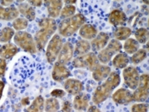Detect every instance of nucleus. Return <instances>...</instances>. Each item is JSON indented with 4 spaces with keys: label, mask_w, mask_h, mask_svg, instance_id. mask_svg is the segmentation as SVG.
<instances>
[{
    "label": "nucleus",
    "mask_w": 149,
    "mask_h": 112,
    "mask_svg": "<svg viewBox=\"0 0 149 112\" xmlns=\"http://www.w3.org/2000/svg\"><path fill=\"white\" fill-rule=\"evenodd\" d=\"M14 43L26 52L35 54L38 51L34 38L26 31H17L14 35Z\"/></svg>",
    "instance_id": "4"
},
{
    "label": "nucleus",
    "mask_w": 149,
    "mask_h": 112,
    "mask_svg": "<svg viewBox=\"0 0 149 112\" xmlns=\"http://www.w3.org/2000/svg\"><path fill=\"white\" fill-rule=\"evenodd\" d=\"M77 0H63V3H65L66 4H76Z\"/></svg>",
    "instance_id": "43"
},
{
    "label": "nucleus",
    "mask_w": 149,
    "mask_h": 112,
    "mask_svg": "<svg viewBox=\"0 0 149 112\" xmlns=\"http://www.w3.org/2000/svg\"><path fill=\"white\" fill-rule=\"evenodd\" d=\"M13 3H14V0H0V4L5 7L10 6Z\"/></svg>",
    "instance_id": "40"
},
{
    "label": "nucleus",
    "mask_w": 149,
    "mask_h": 112,
    "mask_svg": "<svg viewBox=\"0 0 149 112\" xmlns=\"http://www.w3.org/2000/svg\"><path fill=\"white\" fill-rule=\"evenodd\" d=\"M91 40L92 41L91 43V50H93L94 52H95V51H101L107 45V43L110 40V36L106 32H101L96 34V36Z\"/></svg>",
    "instance_id": "16"
},
{
    "label": "nucleus",
    "mask_w": 149,
    "mask_h": 112,
    "mask_svg": "<svg viewBox=\"0 0 149 112\" xmlns=\"http://www.w3.org/2000/svg\"><path fill=\"white\" fill-rule=\"evenodd\" d=\"M135 38L139 44L146 45L148 43V30L146 27H140L135 33Z\"/></svg>",
    "instance_id": "31"
},
{
    "label": "nucleus",
    "mask_w": 149,
    "mask_h": 112,
    "mask_svg": "<svg viewBox=\"0 0 149 112\" xmlns=\"http://www.w3.org/2000/svg\"><path fill=\"white\" fill-rule=\"evenodd\" d=\"M149 77L148 74L140 75L136 88L132 92L134 102H146L149 95Z\"/></svg>",
    "instance_id": "8"
},
{
    "label": "nucleus",
    "mask_w": 149,
    "mask_h": 112,
    "mask_svg": "<svg viewBox=\"0 0 149 112\" xmlns=\"http://www.w3.org/2000/svg\"><path fill=\"white\" fill-rule=\"evenodd\" d=\"M73 110L77 111H85L90 106V96L83 92L75 95L72 102Z\"/></svg>",
    "instance_id": "15"
},
{
    "label": "nucleus",
    "mask_w": 149,
    "mask_h": 112,
    "mask_svg": "<svg viewBox=\"0 0 149 112\" xmlns=\"http://www.w3.org/2000/svg\"><path fill=\"white\" fill-rule=\"evenodd\" d=\"M20 13L18 9L15 6H3L0 4V20L4 22L14 21L19 16Z\"/></svg>",
    "instance_id": "17"
},
{
    "label": "nucleus",
    "mask_w": 149,
    "mask_h": 112,
    "mask_svg": "<svg viewBox=\"0 0 149 112\" xmlns=\"http://www.w3.org/2000/svg\"><path fill=\"white\" fill-rule=\"evenodd\" d=\"M131 34H132L131 28L125 27V26H119V27H116V29L113 33V36L117 40L124 41L127 39H129Z\"/></svg>",
    "instance_id": "25"
},
{
    "label": "nucleus",
    "mask_w": 149,
    "mask_h": 112,
    "mask_svg": "<svg viewBox=\"0 0 149 112\" xmlns=\"http://www.w3.org/2000/svg\"><path fill=\"white\" fill-rule=\"evenodd\" d=\"M67 92L63 89H54L53 91H51L50 95L51 97L56 98V99H63L66 96Z\"/></svg>",
    "instance_id": "35"
},
{
    "label": "nucleus",
    "mask_w": 149,
    "mask_h": 112,
    "mask_svg": "<svg viewBox=\"0 0 149 112\" xmlns=\"http://www.w3.org/2000/svg\"><path fill=\"white\" fill-rule=\"evenodd\" d=\"M45 99L43 96H38L26 110L28 112H41L45 111Z\"/></svg>",
    "instance_id": "26"
},
{
    "label": "nucleus",
    "mask_w": 149,
    "mask_h": 112,
    "mask_svg": "<svg viewBox=\"0 0 149 112\" xmlns=\"http://www.w3.org/2000/svg\"><path fill=\"white\" fill-rule=\"evenodd\" d=\"M113 66L117 69H123L130 63V57L125 52H118L112 59Z\"/></svg>",
    "instance_id": "23"
},
{
    "label": "nucleus",
    "mask_w": 149,
    "mask_h": 112,
    "mask_svg": "<svg viewBox=\"0 0 149 112\" xmlns=\"http://www.w3.org/2000/svg\"><path fill=\"white\" fill-rule=\"evenodd\" d=\"M112 99L115 104L119 105H129L134 102L132 92L126 88H119L116 90L111 95Z\"/></svg>",
    "instance_id": "10"
},
{
    "label": "nucleus",
    "mask_w": 149,
    "mask_h": 112,
    "mask_svg": "<svg viewBox=\"0 0 149 112\" xmlns=\"http://www.w3.org/2000/svg\"><path fill=\"white\" fill-rule=\"evenodd\" d=\"M38 30L34 35V40L38 51L45 50L51 37L57 30V23L54 18L45 17L38 21Z\"/></svg>",
    "instance_id": "2"
},
{
    "label": "nucleus",
    "mask_w": 149,
    "mask_h": 112,
    "mask_svg": "<svg viewBox=\"0 0 149 112\" xmlns=\"http://www.w3.org/2000/svg\"><path fill=\"white\" fill-rule=\"evenodd\" d=\"M18 11L22 15L24 18H26L28 22H33L36 18V11L34 7L30 5L28 3H21L17 6Z\"/></svg>",
    "instance_id": "21"
},
{
    "label": "nucleus",
    "mask_w": 149,
    "mask_h": 112,
    "mask_svg": "<svg viewBox=\"0 0 149 112\" xmlns=\"http://www.w3.org/2000/svg\"><path fill=\"white\" fill-rule=\"evenodd\" d=\"M25 0H16V2H18L19 4H21V3H23Z\"/></svg>",
    "instance_id": "45"
},
{
    "label": "nucleus",
    "mask_w": 149,
    "mask_h": 112,
    "mask_svg": "<svg viewBox=\"0 0 149 112\" xmlns=\"http://www.w3.org/2000/svg\"><path fill=\"white\" fill-rule=\"evenodd\" d=\"M132 112H148V104L145 102H138L137 104H134L131 106Z\"/></svg>",
    "instance_id": "34"
},
{
    "label": "nucleus",
    "mask_w": 149,
    "mask_h": 112,
    "mask_svg": "<svg viewBox=\"0 0 149 112\" xmlns=\"http://www.w3.org/2000/svg\"><path fill=\"white\" fill-rule=\"evenodd\" d=\"M121 77L118 72H111L110 75L100 84L93 93L92 102L94 104H101L111 97L114 90L120 85Z\"/></svg>",
    "instance_id": "1"
},
{
    "label": "nucleus",
    "mask_w": 149,
    "mask_h": 112,
    "mask_svg": "<svg viewBox=\"0 0 149 112\" xmlns=\"http://www.w3.org/2000/svg\"><path fill=\"white\" fill-rule=\"evenodd\" d=\"M27 3L33 7H41L44 4V0H27Z\"/></svg>",
    "instance_id": "38"
},
{
    "label": "nucleus",
    "mask_w": 149,
    "mask_h": 112,
    "mask_svg": "<svg viewBox=\"0 0 149 112\" xmlns=\"http://www.w3.org/2000/svg\"><path fill=\"white\" fill-rule=\"evenodd\" d=\"M85 22V16L80 13L75 14L67 19H63L57 27L59 34L64 38L71 37L79 30Z\"/></svg>",
    "instance_id": "3"
},
{
    "label": "nucleus",
    "mask_w": 149,
    "mask_h": 112,
    "mask_svg": "<svg viewBox=\"0 0 149 112\" xmlns=\"http://www.w3.org/2000/svg\"><path fill=\"white\" fill-rule=\"evenodd\" d=\"M7 60L0 57V79L3 78L5 75L6 68H7Z\"/></svg>",
    "instance_id": "36"
},
{
    "label": "nucleus",
    "mask_w": 149,
    "mask_h": 112,
    "mask_svg": "<svg viewBox=\"0 0 149 112\" xmlns=\"http://www.w3.org/2000/svg\"><path fill=\"white\" fill-rule=\"evenodd\" d=\"M15 30L10 27H4L0 30V43H8L14 38Z\"/></svg>",
    "instance_id": "28"
},
{
    "label": "nucleus",
    "mask_w": 149,
    "mask_h": 112,
    "mask_svg": "<svg viewBox=\"0 0 149 112\" xmlns=\"http://www.w3.org/2000/svg\"><path fill=\"white\" fill-rule=\"evenodd\" d=\"M76 13V7L72 4H66L62 9L60 14V18L61 19H67L68 17L72 16Z\"/></svg>",
    "instance_id": "33"
},
{
    "label": "nucleus",
    "mask_w": 149,
    "mask_h": 112,
    "mask_svg": "<svg viewBox=\"0 0 149 112\" xmlns=\"http://www.w3.org/2000/svg\"><path fill=\"white\" fill-rule=\"evenodd\" d=\"M148 56V50L147 49H138L137 51L132 54V56L130 57V61L135 64V65H137V64H140L141 63H142Z\"/></svg>",
    "instance_id": "29"
},
{
    "label": "nucleus",
    "mask_w": 149,
    "mask_h": 112,
    "mask_svg": "<svg viewBox=\"0 0 149 112\" xmlns=\"http://www.w3.org/2000/svg\"><path fill=\"white\" fill-rule=\"evenodd\" d=\"M29 22L24 17H17L12 23V27L15 31H24L27 28Z\"/></svg>",
    "instance_id": "32"
},
{
    "label": "nucleus",
    "mask_w": 149,
    "mask_h": 112,
    "mask_svg": "<svg viewBox=\"0 0 149 112\" xmlns=\"http://www.w3.org/2000/svg\"><path fill=\"white\" fill-rule=\"evenodd\" d=\"M123 69V78L125 84L130 89L135 90L138 86L141 75L139 70L134 66H127Z\"/></svg>",
    "instance_id": "9"
},
{
    "label": "nucleus",
    "mask_w": 149,
    "mask_h": 112,
    "mask_svg": "<svg viewBox=\"0 0 149 112\" xmlns=\"http://www.w3.org/2000/svg\"><path fill=\"white\" fill-rule=\"evenodd\" d=\"M100 62L97 58V55L93 52H88L84 55L77 56L76 58L72 60V66L76 68H86L90 71H92Z\"/></svg>",
    "instance_id": "7"
},
{
    "label": "nucleus",
    "mask_w": 149,
    "mask_h": 112,
    "mask_svg": "<svg viewBox=\"0 0 149 112\" xmlns=\"http://www.w3.org/2000/svg\"><path fill=\"white\" fill-rule=\"evenodd\" d=\"M19 50L20 48L15 43H4L0 47V57L5 60L11 59L13 56H15L19 52Z\"/></svg>",
    "instance_id": "19"
},
{
    "label": "nucleus",
    "mask_w": 149,
    "mask_h": 112,
    "mask_svg": "<svg viewBox=\"0 0 149 112\" xmlns=\"http://www.w3.org/2000/svg\"><path fill=\"white\" fill-rule=\"evenodd\" d=\"M91 72L93 80L97 82H102L110 75L112 70H111V68L107 66V64L100 63Z\"/></svg>",
    "instance_id": "18"
},
{
    "label": "nucleus",
    "mask_w": 149,
    "mask_h": 112,
    "mask_svg": "<svg viewBox=\"0 0 149 112\" xmlns=\"http://www.w3.org/2000/svg\"><path fill=\"white\" fill-rule=\"evenodd\" d=\"M141 1H142V3H143V4H145L146 5H148V3H149L148 0H141Z\"/></svg>",
    "instance_id": "44"
},
{
    "label": "nucleus",
    "mask_w": 149,
    "mask_h": 112,
    "mask_svg": "<svg viewBox=\"0 0 149 112\" xmlns=\"http://www.w3.org/2000/svg\"><path fill=\"white\" fill-rule=\"evenodd\" d=\"M108 21L114 27L124 26L127 22L126 14L120 10H113L109 13Z\"/></svg>",
    "instance_id": "20"
},
{
    "label": "nucleus",
    "mask_w": 149,
    "mask_h": 112,
    "mask_svg": "<svg viewBox=\"0 0 149 112\" xmlns=\"http://www.w3.org/2000/svg\"><path fill=\"white\" fill-rule=\"evenodd\" d=\"M91 50V43L86 39H81L76 42V45L74 47V54L77 56L84 55V54L90 52Z\"/></svg>",
    "instance_id": "24"
},
{
    "label": "nucleus",
    "mask_w": 149,
    "mask_h": 112,
    "mask_svg": "<svg viewBox=\"0 0 149 112\" xmlns=\"http://www.w3.org/2000/svg\"><path fill=\"white\" fill-rule=\"evenodd\" d=\"M79 34L82 39L86 40H91L98 34V31L94 25L84 23L79 28Z\"/></svg>",
    "instance_id": "22"
},
{
    "label": "nucleus",
    "mask_w": 149,
    "mask_h": 112,
    "mask_svg": "<svg viewBox=\"0 0 149 112\" xmlns=\"http://www.w3.org/2000/svg\"><path fill=\"white\" fill-rule=\"evenodd\" d=\"M52 79L56 82H61L72 76V72L65 64L56 62L52 69Z\"/></svg>",
    "instance_id": "12"
},
{
    "label": "nucleus",
    "mask_w": 149,
    "mask_h": 112,
    "mask_svg": "<svg viewBox=\"0 0 149 112\" xmlns=\"http://www.w3.org/2000/svg\"><path fill=\"white\" fill-rule=\"evenodd\" d=\"M61 110V105L58 99L51 97L45 101V111L56 112Z\"/></svg>",
    "instance_id": "30"
},
{
    "label": "nucleus",
    "mask_w": 149,
    "mask_h": 112,
    "mask_svg": "<svg viewBox=\"0 0 149 112\" xmlns=\"http://www.w3.org/2000/svg\"><path fill=\"white\" fill-rule=\"evenodd\" d=\"M4 87H5V84H4V82H3V80H2L0 79V100H1L2 96H3V92Z\"/></svg>",
    "instance_id": "41"
},
{
    "label": "nucleus",
    "mask_w": 149,
    "mask_h": 112,
    "mask_svg": "<svg viewBox=\"0 0 149 112\" xmlns=\"http://www.w3.org/2000/svg\"><path fill=\"white\" fill-rule=\"evenodd\" d=\"M116 1H119V0H116Z\"/></svg>",
    "instance_id": "46"
},
{
    "label": "nucleus",
    "mask_w": 149,
    "mask_h": 112,
    "mask_svg": "<svg viewBox=\"0 0 149 112\" xmlns=\"http://www.w3.org/2000/svg\"><path fill=\"white\" fill-rule=\"evenodd\" d=\"M63 86H64V90L67 92V93L73 96L80 93L84 91V84L81 80L78 79L69 77L67 80H65Z\"/></svg>",
    "instance_id": "14"
},
{
    "label": "nucleus",
    "mask_w": 149,
    "mask_h": 112,
    "mask_svg": "<svg viewBox=\"0 0 149 112\" xmlns=\"http://www.w3.org/2000/svg\"><path fill=\"white\" fill-rule=\"evenodd\" d=\"M61 111L64 112H70L73 111V106H72V103H71L69 100H65L62 104L61 106Z\"/></svg>",
    "instance_id": "37"
},
{
    "label": "nucleus",
    "mask_w": 149,
    "mask_h": 112,
    "mask_svg": "<svg viewBox=\"0 0 149 112\" xmlns=\"http://www.w3.org/2000/svg\"><path fill=\"white\" fill-rule=\"evenodd\" d=\"M30 104H31V101H30V99L28 97H24V98L22 99V100H21V104L22 106H24V107L28 106Z\"/></svg>",
    "instance_id": "39"
},
{
    "label": "nucleus",
    "mask_w": 149,
    "mask_h": 112,
    "mask_svg": "<svg viewBox=\"0 0 149 112\" xmlns=\"http://www.w3.org/2000/svg\"><path fill=\"white\" fill-rule=\"evenodd\" d=\"M87 111H100V110L98 109V107H96V104H94V105H91V106H89L88 107V109H87Z\"/></svg>",
    "instance_id": "42"
},
{
    "label": "nucleus",
    "mask_w": 149,
    "mask_h": 112,
    "mask_svg": "<svg viewBox=\"0 0 149 112\" xmlns=\"http://www.w3.org/2000/svg\"><path fill=\"white\" fill-rule=\"evenodd\" d=\"M74 56V46L73 45L67 41L63 43V45L61 49V51L57 56V62L62 64H68L70 62H72Z\"/></svg>",
    "instance_id": "11"
},
{
    "label": "nucleus",
    "mask_w": 149,
    "mask_h": 112,
    "mask_svg": "<svg viewBox=\"0 0 149 112\" xmlns=\"http://www.w3.org/2000/svg\"><path fill=\"white\" fill-rule=\"evenodd\" d=\"M44 4L49 16L56 19L60 16L61 9L63 8V0H44Z\"/></svg>",
    "instance_id": "13"
},
{
    "label": "nucleus",
    "mask_w": 149,
    "mask_h": 112,
    "mask_svg": "<svg viewBox=\"0 0 149 112\" xmlns=\"http://www.w3.org/2000/svg\"><path fill=\"white\" fill-rule=\"evenodd\" d=\"M63 45V39L60 34H54L46 45V60L49 64H54Z\"/></svg>",
    "instance_id": "6"
},
{
    "label": "nucleus",
    "mask_w": 149,
    "mask_h": 112,
    "mask_svg": "<svg viewBox=\"0 0 149 112\" xmlns=\"http://www.w3.org/2000/svg\"><path fill=\"white\" fill-rule=\"evenodd\" d=\"M123 48L126 54L132 55L140 48V44L138 43V41L136 39H132L130 37L129 39H125V44L123 45Z\"/></svg>",
    "instance_id": "27"
},
{
    "label": "nucleus",
    "mask_w": 149,
    "mask_h": 112,
    "mask_svg": "<svg viewBox=\"0 0 149 112\" xmlns=\"http://www.w3.org/2000/svg\"><path fill=\"white\" fill-rule=\"evenodd\" d=\"M123 49V45L120 43V41L117 40L116 39L109 40L107 45L98 51L97 58L100 62V63L107 64L109 62L112 61L113 57L121 50Z\"/></svg>",
    "instance_id": "5"
}]
</instances>
